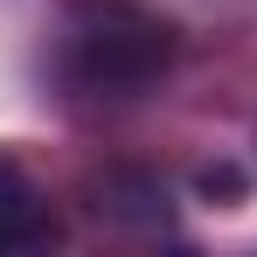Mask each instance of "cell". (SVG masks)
I'll return each mask as SVG.
<instances>
[{
	"label": "cell",
	"mask_w": 257,
	"mask_h": 257,
	"mask_svg": "<svg viewBox=\"0 0 257 257\" xmlns=\"http://www.w3.org/2000/svg\"><path fill=\"white\" fill-rule=\"evenodd\" d=\"M174 56L167 21H153L146 7L132 0H90L84 14L70 21V42H63V70L70 84L90 97H132L146 90Z\"/></svg>",
	"instance_id": "6da1fadb"
},
{
	"label": "cell",
	"mask_w": 257,
	"mask_h": 257,
	"mask_svg": "<svg viewBox=\"0 0 257 257\" xmlns=\"http://www.w3.org/2000/svg\"><path fill=\"white\" fill-rule=\"evenodd\" d=\"M49 195L21 174V160L0 153V250H28V243H49Z\"/></svg>",
	"instance_id": "7a4b0ae2"
}]
</instances>
